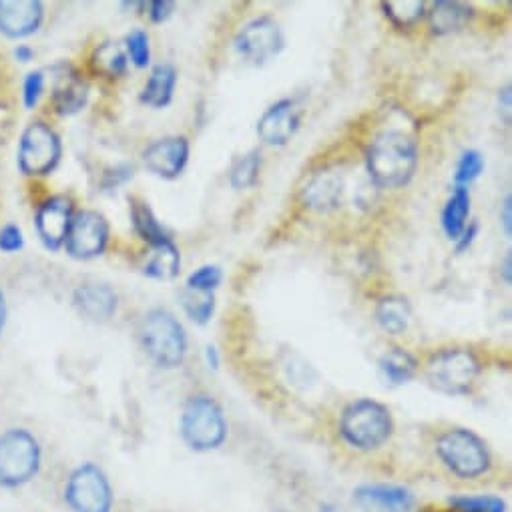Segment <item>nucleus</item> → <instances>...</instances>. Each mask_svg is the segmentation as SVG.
<instances>
[{
  "mask_svg": "<svg viewBox=\"0 0 512 512\" xmlns=\"http://www.w3.org/2000/svg\"><path fill=\"white\" fill-rule=\"evenodd\" d=\"M418 165V145L402 131L380 133L366 149V169L378 187L406 185Z\"/></svg>",
  "mask_w": 512,
  "mask_h": 512,
  "instance_id": "nucleus-1",
  "label": "nucleus"
},
{
  "mask_svg": "<svg viewBox=\"0 0 512 512\" xmlns=\"http://www.w3.org/2000/svg\"><path fill=\"white\" fill-rule=\"evenodd\" d=\"M139 342L159 368L173 370L183 364L187 354V336L181 322L163 308L145 314L139 326Z\"/></svg>",
  "mask_w": 512,
  "mask_h": 512,
  "instance_id": "nucleus-2",
  "label": "nucleus"
},
{
  "mask_svg": "<svg viewBox=\"0 0 512 512\" xmlns=\"http://www.w3.org/2000/svg\"><path fill=\"white\" fill-rule=\"evenodd\" d=\"M394 420L390 410L372 400L360 398L350 402L340 418L342 438L358 450H376L392 436Z\"/></svg>",
  "mask_w": 512,
  "mask_h": 512,
  "instance_id": "nucleus-3",
  "label": "nucleus"
},
{
  "mask_svg": "<svg viewBox=\"0 0 512 512\" xmlns=\"http://www.w3.org/2000/svg\"><path fill=\"white\" fill-rule=\"evenodd\" d=\"M179 432L191 450L209 452L225 442L227 420L221 406L211 396L197 394L183 406Z\"/></svg>",
  "mask_w": 512,
  "mask_h": 512,
  "instance_id": "nucleus-4",
  "label": "nucleus"
},
{
  "mask_svg": "<svg viewBox=\"0 0 512 512\" xmlns=\"http://www.w3.org/2000/svg\"><path fill=\"white\" fill-rule=\"evenodd\" d=\"M482 372L478 356L468 348H446L436 352L426 364L430 386L448 396L468 394Z\"/></svg>",
  "mask_w": 512,
  "mask_h": 512,
  "instance_id": "nucleus-5",
  "label": "nucleus"
},
{
  "mask_svg": "<svg viewBox=\"0 0 512 512\" xmlns=\"http://www.w3.org/2000/svg\"><path fill=\"white\" fill-rule=\"evenodd\" d=\"M41 468L39 440L25 428L0 436V486L19 488L31 482Z\"/></svg>",
  "mask_w": 512,
  "mask_h": 512,
  "instance_id": "nucleus-6",
  "label": "nucleus"
},
{
  "mask_svg": "<svg viewBox=\"0 0 512 512\" xmlns=\"http://www.w3.org/2000/svg\"><path fill=\"white\" fill-rule=\"evenodd\" d=\"M436 452L444 466L460 478H478L490 468L484 440L466 428H452L438 438Z\"/></svg>",
  "mask_w": 512,
  "mask_h": 512,
  "instance_id": "nucleus-7",
  "label": "nucleus"
},
{
  "mask_svg": "<svg viewBox=\"0 0 512 512\" xmlns=\"http://www.w3.org/2000/svg\"><path fill=\"white\" fill-rule=\"evenodd\" d=\"M65 502L73 512H111L113 488L107 474L97 464H81L67 480Z\"/></svg>",
  "mask_w": 512,
  "mask_h": 512,
  "instance_id": "nucleus-8",
  "label": "nucleus"
},
{
  "mask_svg": "<svg viewBox=\"0 0 512 512\" xmlns=\"http://www.w3.org/2000/svg\"><path fill=\"white\" fill-rule=\"evenodd\" d=\"M63 155V143L57 131L45 121L31 123L19 145V169L31 177H43L57 169Z\"/></svg>",
  "mask_w": 512,
  "mask_h": 512,
  "instance_id": "nucleus-9",
  "label": "nucleus"
},
{
  "mask_svg": "<svg viewBox=\"0 0 512 512\" xmlns=\"http://www.w3.org/2000/svg\"><path fill=\"white\" fill-rule=\"evenodd\" d=\"M284 49V33L272 17L249 21L235 37V51L253 65H264Z\"/></svg>",
  "mask_w": 512,
  "mask_h": 512,
  "instance_id": "nucleus-10",
  "label": "nucleus"
},
{
  "mask_svg": "<svg viewBox=\"0 0 512 512\" xmlns=\"http://www.w3.org/2000/svg\"><path fill=\"white\" fill-rule=\"evenodd\" d=\"M109 243V223L97 211H79L65 239L67 253L75 260H95Z\"/></svg>",
  "mask_w": 512,
  "mask_h": 512,
  "instance_id": "nucleus-11",
  "label": "nucleus"
},
{
  "mask_svg": "<svg viewBox=\"0 0 512 512\" xmlns=\"http://www.w3.org/2000/svg\"><path fill=\"white\" fill-rule=\"evenodd\" d=\"M73 217H75L73 201L65 195H53L41 203L35 217V225L47 249L57 251L65 245Z\"/></svg>",
  "mask_w": 512,
  "mask_h": 512,
  "instance_id": "nucleus-12",
  "label": "nucleus"
},
{
  "mask_svg": "<svg viewBox=\"0 0 512 512\" xmlns=\"http://www.w3.org/2000/svg\"><path fill=\"white\" fill-rule=\"evenodd\" d=\"M189 161V141L173 135L153 141L143 151V163L147 171L161 179H177Z\"/></svg>",
  "mask_w": 512,
  "mask_h": 512,
  "instance_id": "nucleus-13",
  "label": "nucleus"
},
{
  "mask_svg": "<svg viewBox=\"0 0 512 512\" xmlns=\"http://www.w3.org/2000/svg\"><path fill=\"white\" fill-rule=\"evenodd\" d=\"M302 123V111L294 99H282L274 103L258 121V135L266 145L282 147L298 133Z\"/></svg>",
  "mask_w": 512,
  "mask_h": 512,
  "instance_id": "nucleus-14",
  "label": "nucleus"
},
{
  "mask_svg": "<svg viewBox=\"0 0 512 512\" xmlns=\"http://www.w3.org/2000/svg\"><path fill=\"white\" fill-rule=\"evenodd\" d=\"M45 11L39 0H0V33L23 39L39 31Z\"/></svg>",
  "mask_w": 512,
  "mask_h": 512,
  "instance_id": "nucleus-15",
  "label": "nucleus"
},
{
  "mask_svg": "<svg viewBox=\"0 0 512 512\" xmlns=\"http://www.w3.org/2000/svg\"><path fill=\"white\" fill-rule=\"evenodd\" d=\"M354 502L362 512H410L414 494L394 484H366L354 492Z\"/></svg>",
  "mask_w": 512,
  "mask_h": 512,
  "instance_id": "nucleus-16",
  "label": "nucleus"
},
{
  "mask_svg": "<svg viewBox=\"0 0 512 512\" xmlns=\"http://www.w3.org/2000/svg\"><path fill=\"white\" fill-rule=\"evenodd\" d=\"M55 89H53V107L59 115L79 113L89 99V85L71 65H57L53 69Z\"/></svg>",
  "mask_w": 512,
  "mask_h": 512,
  "instance_id": "nucleus-17",
  "label": "nucleus"
},
{
  "mask_svg": "<svg viewBox=\"0 0 512 512\" xmlns=\"http://www.w3.org/2000/svg\"><path fill=\"white\" fill-rule=\"evenodd\" d=\"M344 197V175L338 169H324L316 173L302 189L306 207L314 211H332L340 207Z\"/></svg>",
  "mask_w": 512,
  "mask_h": 512,
  "instance_id": "nucleus-18",
  "label": "nucleus"
},
{
  "mask_svg": "<svg viewBox=\"0 0 512 512\" xmlns=\"http://www.w3.org/2000/svg\"><path fill=\"white\" fill-rule=\"evenodd\" d=\"M73 306L91 322H107L117 312V294L107 284H83L73 294Z\"/></svg>",
  "mask_w": 512,
  "mask_h": 512,
  "instance_id": "nucleus-19",
  "label": "nucleus"
},
{
  "mask_svg": "<svg viewBox=\"0 0 512 512\" xmlns=\"http://www.w3.org/2000/svg\"><path fill=\"white\" fill-rule=\"evenodd\" d=\"M177 87V69L173 65H157L143 91H141V103L153 109H163L173 101V93Z\"/></svg>",
  "mask_w": 512,
  "mask_h": 512,
  "instance_id": "nucleus-20",
  "label": "nucleus"
},
{
  "mask_svg": "<svg viewBox=\"0 0 512 512\" xmlns=\"http://www.w3.org/2000/svg\"><path fill=\"white\" fill-rule=\"evenodd\" d=\"M474 11L468 5L462 3H450V0H438V3L432 5V11L428 13L430 29L434 35H452L460 29H464Z\"/></svg>",
  "mask_w": 512,
  "mask_h": 512,
  "instance_id": "nucleus-21",
  "label": "nucleus"
},
{
  "mask_svg": "<svg viewBox=\"0 0 512 512\" xmlns=\"http://www.w3.org/2000/svg\"><path fill=\"white\" fill-rule=\"evenodd\" d=\"M129 203H131V223L143 241H147L151 247H161V245L173 241L169 231L155 217L149 203H145L141 199H131Z\"/></svg>",
  "mask_w": 512,
  "mask_h": 512,
  "instance_id": "nucleus-22",
  "label": "nucleus"
},
{
  "mask_svg": "<svg viewBox=\"0 0 512 512\" xmlns=\"http://www.w3.org/2000/svg\"><path fill=\"white\" fill-rule=\"evenodd\" d=\"M376 322L380 324L382 330H386L388 334H404L410 326V318H412V310L406 298L402 296H384L378 300L376 310H374Z\"/></svg>",
  "mask_w": 512,
  "mask_h": 512,
  "instance_id": "nucleus-23",
  "label": "nucleus"
},
{
  "mask_svg": "<svg viewBox=\"0 0 512 512\" xmlns=\"http://www.w3.org/2000/svg\"><path fill=\"white\" fill-rule=\"evenodd\" d=\"M470 217V191L468 187H456L442 209V229L450 239H458Z\"/></svg>",
  "mask_w": 512,
  "mask_h": 512,
  "instance_id": "nucleus-24",
  "label": "nucleus"
},
{
  "mask_svg": "<svg viewBox=\"0 0 512 512\" xmlns=\"http://www.w3.org/2000/svg\"><path fill=\"white\" fill-rule=\"evenodd\" d=\"M416 370H418L416 358L402 348H392L380 358V372L384 380L392 386H402L410 382L416 376Z\"/></svg>",
  "mask_w": 512,
  "mask_h": 512,
  "instance_id": "nucleus-25",
  "label": "nucleus"
},
{
  "mask_svg": "<svg viewBox=\"0 0 512 512\" xmlns=\"http://www.w3.org/2000/svg\"><path fill=\"white\" fill-rule=\"evenodd\" d=\"M181 270V255L177 245L165 243L161 247H153L151 258L147 260L143 272L153 280H173Z\"/></svg>",
  "mask_w": 512,
  "mask_h": 512,
  "instance_id": "nucleus-26",
  "label": "nucleus"
},
{
  "mask_svg": "<svg viewBox=\"0 0 512 512\" xmlns=\"http://www.w3.org/2000/svg\"><path fill=\"white\" fill-rule=\"evenodd\" d=\"M260 171H262V153L253 149L233 161L229 169V185L233 189H249L258 183Z\"/></svg>",
  "mask_w": 512,
  "mask_h": 512,
  "instance_id": "nucleus-27",
  "label": "nucleus"
},
{
  "mask_svg": "<svg viewBox=\"0 0 512 512\" xmlns=\"http://www.w3.org/2000/svg\"><path fill=\"white\" fill-rule=\"evenodd\" d=\"M93 67H95V71L107 75L109 79H117L127 73L129 57H127L125 49L119 47L117 43H103L93 53Z\"/></svg>",
  "mask_w": 512,
  "mask_h": 512,
  "instance_id": "nucleus-28",
  "label": "nucleus"
},
{
  "mask_svg": "<svg viewBox=\"0 0 512 512\" xmlns=\"http://www.w3.org/2000/svg\"><path fill=\"white\" fill-rule=\"evenodd\" d=\"M424 9L426 5L420 3V0H388V3H382L384 15L398 29H408L416 25L424 17Z\"/></svg>",
  "mask_w": 512,
  "mask_h": 512,
  "instance_id": "nucleus-29",
  "label": "nucleus"
},
{
  "mask_svg": "<svg viewBox=\"0 0 512 512\" xmlns=\"http://www.w3.org/2000/svg\"><path fill=\"white\" fill-rule=\"evenodd\" d=\"M181 304H183L185 314L199 326H205L211 320L213 312H215L213 294L195 292V290H189V288H185L181 292Z\"/></svg>",
  "mask_w": 512,
  "mask_h": 512,
  "instance_id": "nucleus-30",
  "label": "nucleus"
},
{
  "mask_svg": "<svg viewBox=\"0 0 512 512\" xmlns=\"http://www.w3.org/2000/svg\"><path fill=\"white\" fill-rule=\"evenodd\" d=\"M452 510L458 512H506V502L498 496H454L450 498Z\"/></svg>",
  "mask_w": 512,
  "mask_h": 512,
  "instance_id": "nucleus-31",
  "label": "nucleus"
},
{
  "mask_svg": "<svg viewBox=\"0 0 512 512\" xmlns=\"http://www.w3.org/2000/svg\"><path fill=\"white\" fill-rule=\"evenodd\" d=\"M482 171H484V157H482V153H478L474 149L464 151L462 157L456 163L454 185L456 187H468L472 181H476L480 177Z\"/></svg>",
  "mask_w": 512,
  "mask_h": 512,
  "instance_id": "nucleus-32",
  "label": "nucleus"
},
{
  "mask_svg": "<svg viewBox=\"0 0 512 512\" xmlns=\"http://www.w3.org/2000/svg\"><path fill=\"white\" fill-rule=\"evenodd\" d=\"M125 53L129 57V61L139 67V69H145L151 61V47H149V37L145 31L141 29H135L127 35L125 39Z\"/></svg>",
  "mask_w": 512,
  "mask_h": 512,
  "instance_id": "nucleus-33",
  "label": "nucleus"
},
{
  "mask_svg": "<svg viewBox=\"0 0 512 512\" xmlns=\"http://www.w3.org/2000/svg\"><path fill=\"white\" fill-rule=\"evenodd\" d=\"M223 280V272L219 266H201L187 278V288L195 292L213 294Z\"/></svg>",
  "mask_w": 512,
  "mask_h": 512,
  "instance_id": "nucleus-34",
  "label": "nucleus"
},
{
  "mask_svg": "<svg viewBox=\"0 0 512 512\" xmlns=\"http://www.w3.org/2000/svg\"><path fill=\"white\" fill-rule=\"evenodd\" d=\"M43 91H45V75H43V71H33V73H29L27 79H25V85H23L25 107H27V109H33V107L39 103Z\"/></svg>",
  "mask_w": 512,
  "mask_h": 512,
  "instance_id": "nucleus-35",
  "label": "nucleus"
},
{
  "mask_svg": "<svg viewBox=\"0 0 512 512\" xmlns=\"http://www.w3.org/2000/svg\"><path fill=\"white\" fill-rule=\"evenodd\" d=\"M133 173H135V167L129 163H119V165L107 169L101 179L103 191H113V189L121 187L123 183H127L133 177Z\"/></svg>",
  "mask_w": 512,
  "mask_h": 512,
  "instance_id": "nucleus-36",
  "label": "nucleus"
},
{
  "mask_svg": "<svg viewBox=\"0 0 512 512\" xmlns=\"http://www.w3.org/2000/svg\"><path fill=\"white\" fill-rule=\"evenodd\" d=\"M23 245H25V237H23L21 227L7 225V227H3V231H0V249L3 251L15 253V251L23 249Z\"/></svg>",
  "mask_w": 512,
  "mask_h": 512,
  "instance_id": "nucleus-37",
  "label": "nucleus"
},
{
  "mask_svg": "<svg viewBox=\"0 0 512 512\" xmlns=\"http://www.w3.org/2000/svg\"><path fill=\"white\" fill-rule=\"evenodd\" d=\"M145 9L153 23H165L175 11V3H171V0H155V3L145 5Z\"/></svg>",
  "mask_w": 512,
  "mask_h": 512,
  "instance_id": "nucleus-38",
  "label": "nucleus"
},
{
  "mask_svg": "<svg viewBox=\"0 0 512 512\" xmlns=\"http://www.w3.org/2000/svg\"><path fill=\"white\" fill-rule=\"evenodd\" d=\"M476 235H478V223L472 221V223H468V225L464 227V231H462L460 237L456 239V251H458V253L466 251V249L472 245V241L476 239Z\"/></svg>",
  "mask_w": 512,
  "mask_h": 512,
  "instance_id": "nucleus-39",
  "label": "nucleus"
},
{
  "mask_svg": "<svg viewBox=\"0 0 512 512\" xmlns=\"http://www.w3.org/2000/svg\"><path fill=\"white\" fill-rule=\"evenodd\" d=\"M500 221L504 225V231L506 235L512 233V197L506 195L504 201H502V207H500Z\"/></svg>",
  "mask_w": 512,
  "mask_h": 512,
  "instance_id": "nucleus-40",
  "label": "nucleus"
},
{
  "mask_svg": "<svg viewBox=\"0 0 512 512\" xmlns=\"http://www.w3.org/2000/svg\"><path fill=\"white\" fill-rule=\"evenodd\" d=\"M498 105L504 111V121H510V87H504L498 95Z\"/></svg>",
  "mask_w": 512,
  "mask_h": 512,
  "instance_id": "nucleus-41",
  "label": "nucleus"
},
{
  "mask_svg": "<svg viewBox=\"0 0 512 512\" xmlns=\"http://www.w3.org/2000/svg\"><path fill=\"white\" fill-rule=\"evenodd\" d=\"M15 57H17V61H21V63H31L33 57H35V51H33L31 47H27V45H21V47L15 49Z\"/></svg>",
  "mask_w": 512,
  "mask_h": 512,
  "instance_id": "nucleus-42",
  "label": "nucleus"
},
{
  "mask_svg": "<svg viewBox=\"0 0 512 512\" xmlns=\"http://www.w3.org/2000/svg\"><path fill=\"white\" fill-rule=\"evenodd\" d=\"M205 360H207V366L217 370L219 368V352L215 346H207L205 348Z\"/></svg>",
  "mask_w": 512,
  "mask_h": 512,
  "instance_id": "nucleus-43",
  "label": "nucleus"
},
{
  "mask_svg": "<svg viewBox=\"0 0 512 512\" xmlns=\"http://www.w3.org/2000/svg\"><path fill=\"white\" fill-rule=\"evenodd\" d=\"M512 258H510V253H506L504 255V264H502V278H504V282L510 286V282H512V278H510V274H512Z\"/></svg>",
  "mask_w": 512,
  "mask_h": 512,
  "instance_id": "nucleus-44",
  "label": "nucleus"
},
{
  "mask_svg": "<svg viewBox=\"0 0 512 512\" xmlns=\"http://www.w3.org/2000/svg\"><path fill=\"white\" fill-rule=\"evenodd\" d=\"M5 318H7V302H5V294L0 292V332L5 328Z\"/></svg>",
  "mask_w": 512,
  "mask_h": 512,
  "instance_id": "nucleus-45",
  "label": "nucleus"
},
{
  "mask_svg": "<svg viewBox=\"0 0 512 512\" xmlns=\"http://www.w3.org/2000/svg\"><path fill=\"white\" fill-rule=\"evenodd\" d=\"M422 512H458V510H434V508H426Z\"/></svg>",
  "mask_w": 512,
  "mask_h": 512,
  "instance_id": "nucleus-46",
  "label": "nucleus"
}]
</instances>
